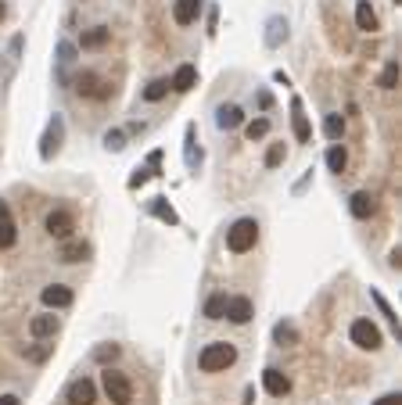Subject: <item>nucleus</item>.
I'll list each match as a JSON object with an SVG mask.
<instances>
[{
    "label": "nucleus",
    "mask_w": 402,
    "mask_h": 405,
    "mask_svg": "<svg viewBox=\"0 0 402 405\" xmlns=\"http://www.w3.org/2000/svg\"><path fill=\"white\" fill-rule=\"evenodd\" d=\"M237 362V348L227 345V341H215V345H205L201 355H198V366L201 373H220V369H230Z\"/></svg>",
    "instance_id": "nucleus-1"
},
{
    "label": "nucleus",
    "mask_w": 402,
    "mask_h": 405,
    "mask_svg": "<svg viewBox=\"0 0 402 405\" xmlns=\"http://www.w3.org/2000/svg\"><path fill=\"white\" fill-rule=\"evenodd\" d=\"M255 244H259V223H255V219H248V215H244V219H237V223L227 230V247H230L234 255L252 252Z\"/></svg>",
    "instance_id": "nucleus-2"
},
{
    "label": "nucleus",
    "mask_w": 402,
    "mask_h": 405,
    "mask_svg": "<svg viewBox=\"0 0 402 405\" xmlns=\"http://www.w3.org/2000/svg\"><path fill=\"white\" fill-rule=\"evenodd\" d=\"M101 384H105V394H108L112 405H130V401H133V384H130L126 373H119V369L108 366L105 377H101Z\"/></svg>",
    "instance_id": "nucleus-3"
},
{
    "label": "nucleus",
    "mask_w": 402,
    "mask_h": 405,
    "mask_svg": "<svg viewBox=\"0 0 402 405\" xmlns=\"http://www.w3.org/2000/svg\"><path fill=\"white\" fill-rule=\"evenodd\" d=\"M349 337H352V345L363 348V352H377L381 348V330H377V323H370V320H356Z\"/></svg>",
    "instance_id": "nucleus-4"
},
{
    "label": "nucleus",
    "mask_w": 402,
    "mask_h": 405,
    "mask_svg": "<svg viewBox=\"0 0 402 405\" xmlns=\"http://www.w3.org/2000/svg\"><path fill=\"white\" fill-rule=\"evenodd\" d=\"M61 140H65V118H61V115H54V118L47 122L43 137H40V158H43V162H51L54 154H58Z\"/></svg>",
    "instance_id": "nucleus-5"
},
{
    "label": "nucleus",
    "mask_w": 402,
    "mask_h": 405,
    "mask_svg": "<svg viewBox=\"0 0 402 405\" xmlns=\"http://www.w3.org/2000/svg\"><path fill=\"white\" fill-rule=\"evenodd\" d=\"M76 90L83 93V97H94V101H108L112 97V83L101 79L98 72H79L76 76Z\"/></svg>",
    "instance_id": "nucleus-6"
},
{
    "label": "nucleus",
    "mask_w": 402,
    "mask_h": 405,
    "mask_svg": "<svg viewBox=\"0 0 402 405\" xmlns=\"http://www.w3.org/2000/svg\"><path fill=\"white\" fill-rule=\"evenodd\" d=\"M72 230H76V219H72L69 208H54V212L47 215V233H51L54 240H69Z\"/></svg>",
    "instance_id": "nucleus-7"
},
{
    "label": "nucleus",
    "mask_w": 402,
    "mask_h": 405,
    "mask_svg": "<svg viewBox=\"0 0 402 405\" xmlns=\"http://www.w3.org/2000/svg\"><path fill=\"white\" fill-rule=\"evenodd\" d=\"M65 401H69V405H94V401H98V384L86 380V377L72 380V384L65 387Z\"/></svg>",
    "instance_id": "nucleus-8"
},
{
    "label": "nucleus",
    "mask_w": 402,
    "mask_h": 405,
    "mask_svg": "<svg viewBox=\"0 0 402 405\" xmlns=\"http://www.w3.org/2000/svg\"><path fill=\"white\" fill-rule=\"evenodd\" d=\"M183 165H187L191 172L201 169V147H198V130H194V122L187 130H183Z\"/></svg>",
    "instance_id": "nucleus-9"
},
{
    "label": "nucleus",
    "mask_w": 402,
    "mask_h": 405,
    "mask_svg": "<svg viewBox=\"0 0 402 405\" xmlns=\"http://www.w3.org/2000/svg\"><path fill=\"white\" fill-rule=\"evenodd\" d=\"M255 316V308H252V298H227V313H223V320H230V323H237V327H244Z\"/></svg>",
    "instance_id": "nucleus-10"
},
{
    "label": "nucleus",
    "mask_w": 402,
    "mask_h": 405,
    "mask_svg": "<svg viewBox=\"0 0 402 405\" xmlns=\"http://www.w3.org/2000/svg\"><path fill=\"white\" fill-rule=\"evenodd\" d=\"M262 387L273 394V398H284L288 391H291V377H288V373H281V369H262Z\"/></svg>",
    "instance_id": "nucleus-11"
},
{
    "label": "nucleus",
    "mask_w": 402,
    "mask_h": 405,
    "mask_svg": "<svg viewBox=\"0 0 402 405\" xmlns=\"http://www.w3.org/2000/svg\"><path fill=\"white\" fill-rule=\"evenodd\" d=\"M291 130H295V140H298V144H309V140H313V126H309V118H305L298 97H291Z\"/></svg>",
    "instance_id": "nucleus-12"
},
{
    "label": "nucleus",
    "mask_w": 402,
    "mask_h": 405,
    "mask_svg": "<svg viewBox=\"0 0 402 405\" xmlns=\"http://www.w3.org/2000/svg\"><path fill=\"white\" fill-rule=\"evenodd\" d=\"M90 252H94V247H90L86 240H72V237H69V240H61L58 259L72 266V262H86V259H90Z\"/></svg>",
    "instance_id": "nucleus-13"
},
{
    "label": "nucleus",
    "mask_w": 402,
    "mask_h": 405,
    "mask_svg": "<svg viewBox=\"0 0 402 405\" xmlns=\"http://www.w3.org/2000/svg\"><path fill=\"white\" fill-rule=\"evenodd\" d=\"M201 8H205V0H176V4H173L176 25H194L198 15H201Z\"/></svg>",
    "instance_id": "nucleus-14"
},
{
    "label": "nucleus",
    "mask_w": 402,
    "mask_h": 405,
    "mask_svg": "<svg viewBox=\"0 0 402 405\" xmlns=\"http://www.w3.org/2000/svg\"><path fill=\"white\" fill-rule=\"evenodd\" d=\"M349 212L356 215V219H370V215L377 212V198L370 194V191H356V194L349 198Z\"/></svg>",
    "instance_id": "nucleus-15"
},
{
    "label": "nucleus",
    "mask_w": 402,
    "mask_h": 405,
    "mask_svg": "<svg viewBox=\"0 0 402 405\" xmlns=\"http://www.w3.org/2000/svg\"><path fill=\"white\" fill-rule=\"evenodd\" d=\"M147 212H151L159 223H166V226H180V215H176V208H173V205H169L162 194L147 201Z\"/></svg>",
    "instance_id": "nucleus-16"
},
{
    "label": "nucleus",
    "mask_w": 402,
    "mask_h": 405,
    "mask_svg": "<svg viewBox=\"0 0 402 405\" xmlns=\"http://www.w3.org/2000/svg\"><path fill=\"white\" fill-rule=\"evenodd\" d=\"M72 65H76V43L61 40V43H58V69H61V72H58V83H61V86H69V76H65V72H69Z\"/></svg>",
    "instance_id": "nucleus-17"
},
{
    "label": "nucleus",
    "mask_w": 402,
    "mask_h": 405,
    "mask_svg": "<svg viewBox=\"0 0 402 405\" xmlns=\"http://www.w3.org/2000/svg\"><path fill=\"white\" fill-rule=\"evenodd\" d=\"M40 301H43L47 308H69V305H72V291L61 287V284H51V287H43Z\"/></svg>",
    "instance_id": "nucleus-18"
},
{
    "label": "nucleus",
    "mask_w": 402,
    "mask_h": 405,
    "mask_svg": "<svg viewBox=\"0 0 402 405\" xmlns=\"http://www.w3.org/2000/svg\"><path fill=\"white\" fill-rule=\"evenodd\" d=\"M288 40V18L284 15H273L266 22V47H281Z\"/></svg>",
    "instance_id": "nucleus-19"
},
{
    "label": "nucleus",
    "mask_w": 402,
    "mask_h": 405,
    "mask_svg": "<svg viewBox=\"0 0 402 405\" xmlns=\"http://www.w3.org/2000/svg\"><path fill=\"white\" fill-rule=\"evenodd\" d=\"M29 334H33L36 341H43V337H54V334H58V316H51V313H43V316H33V320H29Z\"/></svg>",
    "instance_id": "nucleus-20"
},
{
    "label": "nucleus",
    "mask_w": 402,
    "mask_h": 405,
    "mask_svg": "<svg viewBox=\"0 0 402 405\" xmlns=\"http://www.w3.org/2000/svg\"><path fill=\"white\" fill-rule=\"evenodd\" d=\"M215 126H220V130H237V126H244V111H241L237 104H223L220 111H215Z\"/></svg>",
    "instance_id": "nucleus-21"
},
{
    "label": "nucleus",
    "mask_w": 402,
    "mask_h": 405,
    "mask_svg": "<svg viewBox=\"0 0 402 405\" xmlns=\"http://www.w3.org/2000/svg\"><path fill=\"white\" fill-rule=\"evenodd\" d=\"M194 83H198V69H194V65H180V69L173 72V79H169V86H173L176 93H187Z\"/></svg>",
    "instance_id": "nucleus-22"
},
{
    "label": "nucleus",
    "mask_w": 402,
    "mask_h": 405,
    "mask_svg": "<svg viewBox=\"0 0 402 405\" xmlns=\"http://www.w3.org/2000/svg\"><path fill=\"white\" fill-rule=\"evenodd\" d=\"M356 25L363 33H377V15L370 8V0H356Z\"/></svg>",
    "instance_id": "nucleus-23"
},
{
    "label": "nucleus",
    "mask_w": 402,
    "mask_h": 405,
    "mask_svg": "<svg viewBox=\"0 0 402 405\" xmlns=\"http://www.w3.org/2000/svg\"><path fill=\"white\" fill-rule=\"evenodd\" d=\"M108 36H112V29H105V25H94V29H86L83 33V50H101L105 43H108Z\"/></svg>",
    "instance_id": "nucleus-24"
},
{
    "label": "nucleus",
    "mask_w": 402,
    "mask_h": 405,
    "mask_svg": "<svg viewBox=\"0 0 402 405\" xmlns=\"http://www.w3.org/2000/svg\"><path fill=\"white\" fill-rule=\"evenodd\" d=\"M370 298H374V305L381 308V316H384V320L391 323V330H395V337H402V323H398V313H395V308H391V305L384 301V294H381V291H370Z\"/></svg>",
    "instance_id": "nucleus-25"
},
{
    "label": "nucleus",
    "mask_w": 402,
    "mask_h": 405,
    "mask_svg": "<svg viewBox=\"0 0 402 405\" xmlns=\"http://www.w3.org/2000/svg\"><path fill=\"white\" fill-rule=\"evenodd\" d=\"M273 341H276V345H298V327L291 323V320H284V323H276L273 327Z\"/></svg>",
    "instance_id": "nucleus-26"
},
{
    "label": "nucleus",
    "mask_w": 402,
    "mask_h": 405,
    "mask_svg": "<svg viewBox=\"0 0 402 405\" xmlns=\"http://www.w3.org/2000/svg\"><path fill=\"white\" fill-rule=\"evenodd\" d=\"M345 165H349V154H345L342 140H337V144H330V151H327V169L342 176V172H345Z\"/></svg>",
    "instance_id": "nucleus-27"
},
{
    "label": "nucleus",
    "mask_w": 402,
    "mask_h": 405,
    "mask_svg": "<svg viewBox=\"0 0 402 405\" xmlns=\"http://www.w3.org/2000/svg\"><path fill=\"white\" fill-rule=\"evenodd\" d=\"M342 133H345V118H342V115H327V118H323V137H327L330 144H337V140H342Z\"/></svg>",
    "instance_id": "nucleus-28"
},
{
    "label": "nucleus",
    "mask_w": 402,
    "mask_h": 405,
    "mask_svg": "<svg viewBox=\"0 0 402 405\" xmlns=\"http://www.w3.org/2000/svg\"><path fill=\"white\" fill-rule=\"evenodd\" d=\"M169 90H173V86H169V79H151V83L144 86V101H151V104H154V101H162Z\"/></svg>",
    "instance_id": "nucleus-29"
},
{
    "label": "nucleus",
    "mask_w": 402,
    "mask_h": 405,
    "mask_svg": "<svg viewBox=\"0 0 402 405\" xmlns=\"http://www.w3.org/2000/svg\"><path fill=\"white\" fill-rule=\"evenodd\" d=\"M15 240H18V230H15L11 215H8V219H0V252H8V247H15Z\"/></svg>",
    "instance_id": "nucleus-30"
},
{
    "label": "nucleus",
    "mask_w": 402,
    "mask_h": 405,
    "mask_svg": "<svg viewBox=\"0 0 402 405\" xmlns=\"http://www.w3.org/2000/svg\"><path fill=\"white\" fill-rule=\"evenodd\" d=\"M223 313H227V294H212L205 301V316L208 320H223Z\"/></svg>",
    "instance_id": "nucleus-31"
},
{
    "label": "nucleus",
    "mask_w": 402,
    "mask_h": 405,
    "mask_svg": "<svg viewBox=\"0 0 402 405\" xmlns=\"http://www.w3.org/2000/svg\"><path fill=\"white\" fill-rule=\"evenodd\" d=\"M377 86H381V90H395V86H398V61H388Z\"/></svg>",
    "instance_id": "nucleus-32"
},
{
    "label": "nucleus",
    "mask_w": 402,
    "mask_h": 405,
    "mask_svg": "<svg viewBox=\"0 0 402 405\" xmlns=\"http://www.w3.org/2000/svg\"><path fill=\"white\" fill-rule=\"evenodd\" d=\"M119 352H122L119 345H98V348H94V362L108 366V362H115V359H119Z\"/></svg>",
    "instance_id": "nucleus-33"
},
{
    "label": "nucleus",
    "mask_w": 402,
    "mask_h": 405,
    "mask_svg": "<svg viewBox=\"0 0 402 405\" xmlns=\"http://www.w3.org/2000/svg\"><path fill=\"white\" fill-rule=\"evenodd\" d=\"M244 133H248V140H262L269 133V118H252L248 126H244Z\"/></svg>",
    "instance_id": "nucleus-34"
},
{
    "label": "nucleus",
    "mask_w": 402,
    "mask_h": 405,
    "mask_svg": "<svg viewBox=\"0 0 402 405\" xmlns=\"http://www.w3.org/2000/svg\"><path fill=\"white\" fill-rule=\"evenodd\" d=\"M105 147L108 151H122V147H126V133H122V130H108L105 133Z\"/></svg>",
    "instance_id": "nucleus-35"
},
{
    "label": "nucleus",
    "mask_w": 402,
    "mask_h": 405,
    "mask_svg": "<svg viewBox=\"0 0 402 405\" xmlns=\"http://www.w3.org/2000/svg\"><path fill=\"white\" fill-rule=\"evenodd\" d=\"M284 162V144H269V151H266V169H276Z\"/></svg>",
    "instance_id": "nucleus-36"
},
{
    "label": "nucleus",
    "mask_w": 402,
    "mask_h": 405,
    "mask_svg": "<svg viewBox=\"0 0 402 405\" xmlns=\"http://www.w3.org/2000/svg\"><path fill=\"white\" fill-rule=\"evenodd\" d=\"M144 169H147L151 176H162V151H151L147 162H144Z\"/></svg>",
    "instance_id": "nucleus-37"
},
{
    "label": "nucleus",
    "mask_w": 402,
    "mask_h": 405,
    "mask_svg": "<svg viewBox=\"0 0 402 405\" xmlns=\"http://www.w3.org/2000/svg\"><path fill=\"white\" fill-rule=\"evenodd\" d=\"M147 179H151V172H147L144 165H137V169H133V176H130V191H137V186H144Z\"/></svg>",
    "instance_id": "nucleus-38"
},
{
    "label": "nucleus",
    "mask_w": 402,
    "mask_h": 405,
    "mask_svg": "<svg viewBox=\"0 0 402 405\" xmlns=\"http://www.w3.org/2000/svg\"><path fill=\"white\" fill-rule=\"evenodd\" d=\"M374 405H402V394H398V391H391V394H381Z\"/></svg>",
    "instance_id": "nucleus-39"
},
{
    "label": "nucleus",
    "mask_w": 402,
    "mask_h": 405,
    "mask_svg": "<svg viewBox=\"0 0 402 405\" xmlns=\"http://www.w3.org/2000/svg\"><path fill=\"white\" fill-rule=\"evenodd\" d=\"M309 179H313V169H309V172H305V176L295 183V194H302V191H305V186H309Z\"/></svg>",
    "instance_id": "nucleus-40"
},
{
    "label": "nucleus",
    "mask_w": 402,
    "mask_h": 405,
    "mask_svg": "<svg viewBox=\"0 0 402 405\" xmlns=\"http://www.w3.org/2000/svg\"><path fill=\"white\" fill-rule=\"evenodd\" d=\"M259 108H262V111L273 108V97H269V93H259Z\"/></svg>",
    "instance_id": "nucleus-41"
},
{
    "label": "nucleus",
    "mask_w": 402,
    "mask_h": 405,
    "mask_svg": "<svg viewBox=\"0 0 402 405\" xmlns=\"http://www.w3.org/2000/svg\"><path fill=\"white\" fill-rule=\"evenodd\" d=\"M0 405H22L18 394H0Z\"/></svg>",
    "instance_id": "nucleus-42"
},
{
    "label": "nucleus",
    "mask_w": 402,
    "mask_h": 405,
    "mask_svg": "<svg viewBox=\"0 0 402 405\" xmlns=\"http://www.w3.org/2000/svg\"><path fill=\"white\" fill-rule=\"evenodd\" d=\"M252 401H255V391L248 387V391H244V401H241V405H252Z\"/></svg>",
    "instance_id": "nucleus-43"
},
{
    "label": "nucleus",
    "mask_w": 402,
    "mask_h": 405,
    "mask_svg": "<svg viewBox=\"0 0 402 405\" xmlns=\"http://www.w3.org/2000/svg\"><path fill=\"white\" fill-rule=\"evenodd\" d=\"M8 215H11V212H8V205H4V201H0V219H8Z\"/></svg>",
    "instance_id": "nucleus-44"
},
{
    "label": "nucleus",
    "mask_w": 402,
    "mask_h": 405,
    "mask_svg": "<svg viewBox=\"0 0 402 405\" xmlns=\"http://www.w3.org/2000/svg\"><path fill=\"white\" fill-rule=\"evenodd\" d=\"M4 15H8V4H4V0H0V22H4Z\"/></svg>",
    "instance_id": "nucleus-45"
},
{
    "label": "nucleus",
    "mask_w": 402,
    "mask_h": 405,
    "mask_svg": "<svg viewBox=\"0 0 402 405\" xmlns=\"http://www.w3.org/2000/svg\"><path fill=\"white\" fill-rule=\"evenodd\" d=\"M395 4H398V0H395Z\"/></svg>",
    "instance_id": "nucleus-46"
}]
</instances>
